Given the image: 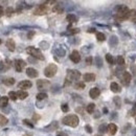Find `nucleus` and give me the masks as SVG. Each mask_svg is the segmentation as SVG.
<instances>
[{"label":"nucleus","instance_id":"obj_27","mask_svg":"<svg viewBox=\"0 0 136 136\" xmlns=\"http://www.w3.org/2000/svg\"><path fill=\"white\" fill-rule=\"evenodd\" d=\"M94 109H95V105L94 104H89L88 106H87V108H86V110H87V112L88 113H93L94 112Z\"/></svg>","mask_w":136,"mask_h":136},{"label":"nucleus","instance_id":"obj_53","mask_svg":"<svg viewBox=\"0 0 136 136\" xmlns=\"http://www.w3.org/2000/svg\"><path fill=\"white\" fill-rule=\"evenodd\" d=\"M135 123H136V120H135Z\"/></svg>","mask_w":136,"mask_h":136},{"label":"nucleus","instance_id":"obj_46","mask_svg":"<svg viewBox=\"0 0 136 136\" xmlns=\"http://www.w3.org/2000/svg\"><path fill=\"white\" fill-rule=\"evenodd\" d=\"M131 20H132V22H134V23H136V16L135 17H133L132 19H131Z\"/></svg>","mask_w":136,"mask_h":136},{"label":"nucleus","instance_id":"obj_17","mask_svg":"<svg viewBox=\"0 0 136 136\" xmlns=\"http://www.w3.org/2000/svg\"><path fill=\"white\" fill-rule=\"evenodd\" d=\"M83 79L85 82H93L95 81V74L94 73H86L83 76Z\"/></svg>","mask_w":136,"mask_h":136},{"label":"nucleus","instance_id":"obj_51","mask_svg":"<svg viewBox=\"0 0 136 136\" xmlns=\"http://www.w3.org/2000/svg\"><path fill=\"white\" fill-rule=\"evenodd\" d=\"M0 43H1V40H0Z\"/></svg>","mask_w":136,"mask_h":136},{"label":"nucleus","instance_id":"obj_5","mask_svg":"<svg viewBox=\"0 0 136 136\" xmlns=\"http://www.w3.org/2000/svg\"><path fill=\"white\" fill-rule=\"evenodd\" d=\"M81 77V73L77 70L70 69L67 71V81H77Z\"/></svg>","mask_w":136,"mask_h":136},{"label":"nucleus","instance_id":"obj_9","mask_svg":"<svg viewBox=\"0 0 136 136\" xmlns=\"http://www.w3.org/2000/svg\"><path fill=\"white\" fill-rule=\"evenodd\" d=\"M33 86V83H31L30 81H21L20 83L18 84V87L20 89H28V88H30V87Z\"/></svg>","mask_w":136,"mask_h":136},{"label":"nucleus","instance_id":"obj_14","mask_svg":"<svg viewBox=\"0 0 136 136\" xmlns=\"http://www.w3.org/2000/svg\"><path fill=\"white\" fill-rule=\"evenodd\" d=\"M5 46L8 47V49L9 51H14V50H15V47H16V43L13 39H8L5 43Z\"/></svg>","mask_w":136,"mask_h":136},{"label":"nucleus","instance_id":"obj_50","mask_svg":"<svg viewBox=\"0 0 136 136\" xmlns=\"http://www.w3.org/2000/svg\"><path fill=\"white\" fill-rule=\"evenodd\" d=\"M135 109H136V104H135Z\"/></svg>","mask_w":136,"mask_h":136},{"label":"nucleus","instance_id":"obj_36","mask_svg":"<svg viewBox=\"0 0 136 136\" xmlns=\"http://www.w3.org/2000/svg\"><path fill=\"white\" fill-rule=\"evenodd\" d=\"M23 123H24V125L28 126V127H30V128H34V125H33V123H30V121L28 120V119H24V120H23Z\"/></svg>","mask_w":136,"mask_h":136},{"label":"nucleus","instance_id":"obj_1","mask_svg":"<svg viewBox=\"0 0 136 136\" xmlns=\"http://www.w3.org/2000/svg\"><path fill=\"white\" fill-rule=\"evenodd\" d=\"M80 123V119L76 115L72 114V115H67L63 118V123L66 126H69V127H72V128H76Z\"/></svg>","mask_w":136,"mask_h":136},{"label":"nucleus","instance_id":"obj_42","mask_svg":"<svg viewBox=\"0 0 136 136\" xmlns=\"http://www.w3.org/2000/svg\"><path fill=\"white\" fill-rule=\"evenodd\" d=\"M57 136H68V135H67L65 132H59V133L57 134Z\"/></svg>","mask_w":136,"mask_h":136},{"label":"nucleus","instance_id":"obj_30","mask_svg":"<svg viewBox=\"0 0 136 136\" xmlns=\"http://www.w3.org/2000/svg\"><path fill=\"white\" fill-rule=\"evenodd\" d=\"M96 38H98V41H105L106 40V36L104 35L103 33H96Z\"/></svg>","mask_w":136,"mask_h":136},{"label":"nucleus","instance_id":"obj_11","mask_svg":"<svg viewBox=\"0 0 136 136\" xmlns=\"http://www.w3.org/2000/svg\"><path fill=\"white\" fill-rule=\"evenodd\" d=\"M26 74H27V76L34 79V77H37L39 73H38V71L35 69V68L30 67V68H27V69H26Z\"/></svg>","mask_w":136,"mask_h":136},{"label":"nucleus","instance_id":"obj_15","mask_svg":"<svg viewBox=\"0 0 136 136\" xmlns=\"http://www.w3.org/2000/svg\"><path fill=\"white\" fill-rule=\"evenodd\" d=\"M99 94H101V91H99L98 88H92L89 91V95H90L91 98H98Z\"/></svg>","mask_w":136,"mask_h":136},{"label":"nucleus","instance_id":"obj_47","mask_svg":"<svg viewBox=\"0 0 136 136\" xmlns=\"http://www.w3.org/2000/svg\"><path fill=\"white\" fill-rule=\"evenodd\" d=\"M132 69H133V73H134V74H136V67H133Z\"/></svg>","mask_w":136,"mask_h":136},{"label":"nucleus","instance_id":"obj_41","mask_svg":"<svg viewBox=\"0 0 136 136\" xmlns=\"http://www.w3.org/2000/svg\"><path fill=\"white\" fill-rule=\"evenodd\" d=\"M129 114H130L131 116H135L136 115V111L135 110H131L130 112H129Z\"/></svg>","mask_w":136,"mask_h":136},{"label":"nucleus","instance_id":"obj_13","mask_svg":"<svg viewBox=\"0 0 136 136\" xmlns=\"http://www.w3.org/2000/svg\"><path fill=\"white\" fill-rule=\"evenodd\" d=\"M9 66H11V62H9L8 60H6L5 62L1 61V62H0V72H3V71H5V70H8Z\"/></svg>","mask_w":136,"mask_h":136},{"label":"nucleus","instance_id":"obj_48","mask_svg":"<svg viewBox=\"0 0 136 136\" xmlns=\"http://www.w3.org/2000/svg\"><path fill=\"white\" fill-rule=\"evenodd\" d=\"M23 136H31V135H30V134H25V135H23Z\"/></svg>","mask_w":136,"mask_h":136},{"label":"nucleus","instance_id":"obj_4","mask_svg":"<svg viewBox=\"0 0 136 136\" xmlns=\"http://www.w3.org/2000/svg\"><path fill=\"white\" fill-rule=\"evenodd\" d=\"M58 71V66L55 64H49L44 69V74L46 77H52Z\"/></svg>","mask_w":136,"mask_h":136},{"label":"nucleus","instance_id":"obj_7","mask_svg":"<svg viewBox=\"0 0 136 136\" xmlns=\"http://www.w3.org/2000/svg\"><path fill=\"white\" fill-rule=\"evenodd\" d=\"M15 69H16V71L17 72H21L22 71V69L24 67H25V62H24L23 60H16L15 61Z\"/></svg>","mask_w":136,"mask_h":136},{"label":"nucleus","instance_id":"obj_18","mask_svg":"<svg viewBox=\"0 0 136 136\" xmlns=\"http://www.w3.org/2000/svg\"><path fill=\"white\" fill-rule=\"evenodd\" d=\"M110 89L112 90L113 92H115V93H118V92H120V87L119 85L117 83H115V82H112V83L110 84Z\"/></svg>","mask_w":136,"mask_h":136},{"label":"nucleus","instance_id":"obj_26","mask_svg":"<svg viewBox=\"0 0 136 136\" xmlns=\"http://www.w3.org/2000/svg\"><path fill=\"white\" fill-rule=\"evenodd\" d=\"M8 98H11L12 101H16V99L18 98V95H17V92L9 91V92H8Z\"/></svg>","mask_w":136,"mask_h":136},{"label":"nucleus","instance_id":"obj_40","mask_svg":"<svg viewBox=\"0 0 136 136\" xmlns=\"http://www.w3.org/2000/svg\"><path fill=\"white\" fill-rule=\"evenodd\" d=\"M79 30H77V28H74V30H71L69 31V34H76V33H79Z\"/></svg>","mask_w":136,"mask_h":136},{"label":"nucleus","instance_id":"obj_8","mask_svg":"<svg viewBox=\"0 0 136 136\" xmlns=\"http://www.w3.org/2000/svg\"><path fill=\"white\" fill-rule=\"evenodd\" d=\"M69 58L73 63H79L81 61V55H80V52L77 50H73V51L70 53Z\"/></svg>","mask_w":136,"mask_h":136},{"label":"nucleus","instance_id":"obj_2","mask_svg":"<svg viewBox=\"0 0 136 136\" xmlns=\"http://www.w3.org/2000/svg\"><path fill=\"white\" fill-rule=\"evenodd\" d=\"M129 14H130V9H129L127 6L121 5V6H119V8H118L116 19H117V21L127 20V19H129Z\"/></svg>","mask_w":136,"mask_h":136},{"label":"nucleus","instance_id":"obj_24","mask_svg":"<svg viewBox=\"0 0 136 136\" xmlns=\"http://www.w3.org/2000/svg\"><path fill=\"white\" fill-rule=\"evenodd\" d=\"M52 11L55 12V13L62 14V12H63V8H62V5H60V4H57V5H55V6H53Z\"/></svg>","mask_w":136,"mask_h":136},{"label":"nucleus","instance_id":"obj_37","mask_svg":"<svg viewBox=\"0 0 136 136\" xmlns=\"http://www.w3.org/2000/svg\"><path fill=\"white\" fill-rule=\"evenodd\" d=\"M58 55H59L60 57H64L65 50H64V49H59V50H58Z\"/></svg>","mask_w":136,"mask_h":136},{"label":"nucleus","instance_id":"obj_39","mask_svg":"<svg viewBox=\"0 0 136 136\" xmlns=\"http://www.w3.org/2000/svg\"><path fill=\"white\" fill-rule=\"evenodd\" d=\"M85 129H86V131H87V132H88V133H92V128L90 127V126H88V125H87L86 127H85Z\"/></svg>","mask_w":136,"mask_h":136},{"label":"nucleus","instance_id":"obj_28","mask_svg":"<svg viewBox=\"0 0 136 136\" xmlns=\"http://www.w3.org/2000/svg\"><path fill=\"white\" fill-rule=\"evenodd\" d=\"M47 98V94L45 93V92H40V93L37 94V99L39 101H42V99H45Z\"/></svg>","mask_w":136,"mask_h":136},{"label":"nucleus","instance_id":"obj_16","mask_svg":"<svg viewBox=\"0 0 136 136\" xmlns=\"http://www.w3.org/2000/svg\"><path fill=\"white\" fill-rule=\"evenodd\" d=\"M108 132L110 135H115L116 132H117V126L115 123H110L108 126Z\"/></svg>","mask_w":136,"mask_h":136},{"label":"nucleus","instance_id":"obj_31","mask_svg":"<svg viewBox=\"0 0 136 136\" xmlns=\"http://www.w3.org/2000/svg\"><path fill=\"white\" fill-rule=\"evenodd\" d=\"M116 61H117V65H119V66H123V65L125 64V59H123L121 55H118Z\"/></svg>","mask_w":136,"mask_h":136},{"label":"nucleus","instance_id":"obj_45","mask_svg":"<svg viewBox=\"0 0 136 136\" xmlns=\"http://www.w3.org/2000/svg\"><path fill=\"white\" fill-rule=\"evenodd\" d=\"M39 118H40L39 115H34V120H37V119H39Z\"/></svg>","mask_w":136,"mask_h":136},{"label":"nucleus","instance_id":"obj_52","mask_svg":"<svg viewBox=\"0 0 136 136\" xmlns=\"http://www.w3.org/2000/svg\"><path fill=\"white\" fill-rule=\"evenodd\" d=\"M0 99H1V96H0Z\"/></svg>","mask_w":136,"mask_h":136},{"label":"nucleus","instance_id":"obj_22","mask_svg":"<svg viewBox=\"0 0 136 136\" xmlns=\"http://www.w3.org/2000/svg\"><path fill=\"white\" fill-rule=\"evenodd\" d=\"M3 84L6 86H12V85L15 84V79L14 77H8V79L3 80Z\"/></svg>","mask_w":136,"mask_h":136},{"label":"nucleus","instance_id":"obj_32","mask_svg":"<svg viewBox=\"0 0 136 136\" xmlns=\"http://www.w3.org/2000/svg\"><path fill=\"white\" fill-rule=\"evenodd\" d=\"M106 130H108V127H106V125H101L98 128V131L101 133H105Z\"/></svg>","mask_w":136,"mask_h":136},{"label":"nucleus","instance_id":"obj_10","mask_svg":"<svg viewBox=\"0 0 136 136\" xmlns=\"http://www.w3.org/2000/svg\"><path fill=\"white\" fill-rule=\"evenodd\" d=\"M121 82H123L125 85H128L131 82V73L128 71H125L123 73V76H121Z\"/></svg>","mask_w":136,"mask_h":136},{"label":"nucleus","instance_id":"obj_23","mask_svg":"<svg viewBox=\"0 0 136 136\" xmlns=\"http://www.w3.org/2000/svg\"><path fill=\"white\" fill-rule=\"evenodd\" d=\"M57 128H58V123H57V121H53V123H50L48 127L45 128V130H47V131H53V130H55Z\"/></svg>","mask_w":136,"mask_h":136},{"label":"nucleus","instance_id":"obj_25","mask_svg":"<svg viewBox=\"0 0 136 136\" xmlns=\"http://www.w3.org/2000/svg\"><path fill=\"white\" fill-rule=\"evenodd\" d=\"M8 123V118H6L4 115H1V114H0V126H5Z\"/></svg>","mask_w":136,"mask_h":136},{"label":"nucleus","instance_id":"obj_12","mask_svg":"<svg viewBox=\"0 0 136 136\" xmlns=\"http://www.w3.org/2000/svg\"><path fill=\"white\" fill-rule=\"evenodd\" d=\"M49 85H50L49 82L45 81V80H39V81L37 82V87L39 89H41V90H42V89H45L46 87H48Z\"/></svg>","mask_w":136,"mask_h":136},{"label":"nucleus","instance_id":"obj_49","mask_svg":"<svg viewBox=\"0 0 136 136\" xmlns=\"http://www.w3.org/2000/svg\"><path fill=\"white\" fill-rule=\"evenodd\" d=\"M95 136H102V135H95Z\"/></svg>","mask_w":136,"mask_h":136},{"label":"nucleus","instance_id":"obj_44","mask_svg":"<svg viewBox=\"0 0 136 136\" xmlns=\"http://www.w3.org/2000/svg\"><path fill=\"white\" fill-rule=\"evenodd\" d=\"M4 14V11H3V8H2L1 5H0V16H3Z\"/></svg>","mask_w":136,"mask_h":136},{"label":"nucleus","instance_id":"obj_35","mask_svg":"<svg viewBox=\"0 0 136 136\" xmlns=\"http://www.w3.org/2000/svg\"><path fill=\"white\" fill-rule=\"evenodd\" d=\"M14 13V9L12 8H6V11H5V14H6V16H12V14Z\"/></svg>","mask_w":136,"mask_h":136},{"label":"nucleus","instance_id":"obj_34","mask_svg":"<svg viewBox=\"0 0 136 136\" xmlns=\"http://www.w3.org/2000/svg\"><path fill=\"white\" fill-rule=\"evenodd\" d=\"M76 89H84V88H85V84H84V83H81V82H79V83L76 84Z\"/></svg>","mask_w":136,"mask_h":136},{"label":"nucleus","instance_id":"obj_29","mask_svg":"<svg viewBox=\"0 0 136 136\" xmlns=\"http://www.w3.org/2000/svg\"><path fill=\"white\" fill-rule=\"evenodd\" d=\"M106 61L109 63V64H111V65L114 63V59H113V57L110 55V53H107V55H106Z\"/></svg>","mask_w":136,"mask_h":136},{"label":"nucleus","instance_id":"obj_19","mask_svg":"<svg viewBox=\"0 0 136 136\" xmlns=\"http://www.w3.org/2000/svg\"><path fill=\"white\" fill-rule=\"evenodd\" d=\"M17 95H18V98L24 99V98H26L28 96V93L25 90H19L18 92H17Z\"/></svg>","mask_w":136,"mask_h":136},{"label":"nucleus","instance_id":"obj_21","mask_svg":"<svg viewBox=\"0 0 136 136\" xmlns=\"http://www.w3.org/2000/svg\"><path fill=\"white\" fill-rule=\"evenodd\" d=\"M8 96H1V99H0L1 108H4V107L8 106Z\"/></svg>","mask_w":136,"mask_h":136},{"label":"nucleus","instance_id":"obj_43","mask_svg":"<svg viewBox=\"0 0 136 136\" xmlns=\"http://www.w3.org/2000/svg\"><path fill=\"white\" fill-rule=\"evenodd\" d=\"M35 35V31H30V33H28V35H27V37H28V39H31V37Z\"/></svg>","mask_w":136,"mask_h":136},{"label":"nucleus","instance_id":"obj_3","mask_svg":"<svg viewBox=\"0 0 136 136\" xmlns=\"http://www.w3.org/2000/svg\"><path fill=\"white\" fill-rule=\"evenodd\" d=\"M26 51H27L28 55H30L31 57L36 58V59L41 60V61H43V60H44V55H42V52H41L39 49H37V48H36V47H33V46H30V47H27V48H26Z\"/></svg>","mask_w":136,"mask_h":136},{"label":"nucleus","instance_id":"obj_20","mask_svg":"<svg viewBox=\"0 0 136 136\" xmlns=\"http://www.w3.org/2000/svg\"><path fill=\"white\" fill-rule=\"evenodd\" d=\"M66 19L68 22H70V23H76L77 21V17L76 15H73V14H69V15L66 17Z\"/></svg>","mask_w":136,"mask_h":136},{"label":"nucleus","instance_id":"obj_6","mask_svg":"<svg viewBox=\"0 0 136 136\" xmlns=\"http://www.w3.org/2000/svg\"><path fill=\"white\" fill-rule=\"evenodd\" d=\"M48 12V8L47 5H44V4H41V5H39L37 8L35 9V12H34V14L35 15H45L46 13Z\"/></svg>","mask_w":136,"mask_h":136},{"label":"nucleus","instance_id":"obj_38","mask_svg":"<svg viewBox=\"0 0 136 136\" xmlns=\"http://www.w3.org/2000/svg\"><path fill=\"white\" fill-rule=\"evenodd\" d=\"M86 63H87L88 65H91V64H92V58H91V57H88V58H87V59H86Z\"/></svg>","mask_w":136,"mask_h":136},{"label":"nucleus","instance_id":"obj_33","mask_svg":"<svg viewBox=\"0 0 136 136\" xmlns=\"http://www.w3.org/2000/svg\"><path fill=\"white\" fill-rule=\"evenodd\" d=\"M61 109H62L63 112H68V111H69V107H68L67 104H63V105L61 106Z\"/></svg>","mask_w":136,"mask_h":136}]
</instances>
